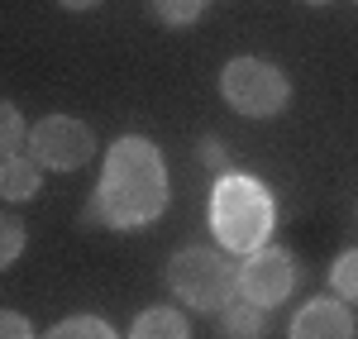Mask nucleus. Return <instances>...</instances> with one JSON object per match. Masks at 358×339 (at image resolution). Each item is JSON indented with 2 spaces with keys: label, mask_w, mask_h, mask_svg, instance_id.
I'll list each match as a JSON object with an SVG mask.
<instances>
[{
  "label": "nucleus",
  "mask_w": 358,
  "mask_h": 339,
  "mask_svg": "<svg viewBox=\"0 0 358 339\" xmlns=\"http://www.w3.org/2000/svg\"><path fill=\"white\" fill-rule=\"evenodd\" d=\"M38 187H43V172L34 158L24 153H15V158H0V201H34L38 196Z\"/></svg>",
  "instance_id": "nucleus-8"
},
{
  "label": "nucleus",
  "mask_w": 358,
  "mask_h": 339,
  "mask_svg": "<svg viewBox=\"0 0 358 339\" xmlns=\"http://www.w3.org/2000/svg\"><path fill=\"white\" fill-rule=\"evenodd\" d=\"M129 339H192V325H187V315L172 311V306H148L129 325Z\"/></svg>",
  "instance_id": "nucleus-10"
},
{
  "label": "nucleus",
  "mask_w": 358,
  "mask_h": 339,
  "mask_svg": "<svg viewBox=\"0 0 358 339\" xmlns=\"http://www.w3.org/2000/svg\"><path fill=\"white\" fill-rule=\"evenodd\" d=\"M62 10H91V5H101V0H57Z\"/></svg>",
  "instance_id": "nucleus-18"
},
{
  "label": "nucleus",
  "mask_w": 358,
  "mask_h": 339,
  "mask_svg": "<svg viewBox=\"0 0 358 339\" xmlns=\"http://www.w3.org/2000/svg\"><path fill=\"white\" fill-rule=\"evenodd\" d=\"M206 220H210V234H215V244L224 254L244 258L273 239V225H277L273 192L248 172H220L215 187H210Z\"/></svg>",
  "instance_id": "nucleus-2"
},
{
  "label": "nucleus",
  "mask_w": 358,
  "mask_h": 339,
  "mask_svg": "<svg viewBox=\"0 0 358 339\" xmlns=\"http://www.w3.org/2000/svg\"><path fill=\"white\" fill-rule=\"evenodd\" d=\"M220 96L229 101V110L244 115V120H273V115L287 110V96H292V82L287 72L268 62V57H229L220 72Z\"/></svg>",
  "instance_id": "nucleus-4"
},
{
  "label": "nucleus",
  "mask_w": 358,
  "mask_h": 339,
  "mask_svg": "<svg viewBox=\"0 0 358 339\" xmlns=\"http://www.w3.org/2000/svg\"><path fill=\"white\" fill-rule=\"evenodd\" d=\"M24 139H29L24 115H20L15 106H10V101H5V96H0V158H15Z\"/></svg>",
  "instance_id": "nucleus-13"
},
{
  "label": "nucleus",
  "mask_w": 358,
  "mask_h": 339,
  "mask_svg": "<svg viewBox=\"0 0 358 339\" xmlns=\"http://www.w3.org/2000/svg\"><path fill=\"white\" fill-rule=\"evenodd\" d=\"M0 339H34V325L20 311H0Z\"/></svg>",
  "instance_id": "nucleus-16"
},
{
  "label": "nucleus",
  "mask_w": 358,
  "mask_h": 339,
  "mask_svg": "<svg viewBox=\"0 0 358 339\" xmlns=\"http://www.w3.org/2000/svg\"><path fill=\"white\" fill-rule=\"evenodd\" d=\"M287 339H354V311L339 296H315L287 320Z\"/></svg>",
  "instance_id": "nucleus-7"
},
{
  "label": "nucleus",
  "mask_w": 358,
  "mask_h": 339,
  "mask_svg": "<svg viewBox=\"0 0 358 339\" xmlns=\"http://www.w3.org/2000/svg\"><path fill=\"white\" fill-rule=\"evenodd\" d=\"M167 210V163L158 143L143 134H124L106 148V172L91 196V220L106 229L153 225Z\"/></svg>",
  "instance_id": "nucleus-1"
},
{
  "label": "nucleus",
  "mask_w": 358,
  "mask_h": 339,
  "mask_svg": "<svg viewBox=\"0 0 358 339\" xmlns=\"http://www.w3.org/2000/svg\"><path fill=\"white\" fill-rule=\"evenodd\" d=\"M330 287L339 301H358V249H344L330 268Z\"/></svg>",
  "instance_id": "nucleus-12"
},
{
  "label": "nucleus",
  "mask_w": 358,
  "mask_h": 339,
  "mask_svg": "<svg viewBox=\"0 0 358 339\" xmlns=\"http://www.w3.org/2000/svg\"><path fill=\"white\" fill-rule=\"evenodd\" d=\"M306 5H330V0H306Z\"/></svg>",
  "instance_id": "nucleus-19"
},
{
  "label": "nucleus",
  "mask_w": 358,
  "mask_h": 339,
  "mask_svg": "<svg viewBox=\"0 0 358 339\" xmlns=\"http://www.w3.org/2000/svg\"><path fill=\"white\" fill-rule=\"evenodd\" d=\"M167 291L192 311H220L234 296V263L224 258V249L187 244L167 258Z\"/></svg>",
  "instance_id": "nucleus-3"
},
{
  "label": "nucleus",
  "mask_w": 358,
  "mask_h": 339,
  "mask_svg": "<svg viewBox=\"0 0 358 339\" xmlns=\"http://www.w3.org/2000/svg\"><path fill=\"white\" fill-rule=\"evenodd\" d=\"M292 287H296V263L287 249H253L244 254V263L234 268V291L253 301V306H263V311H273L282 306L287 296H292Z\"/></svg>",
  "instance_id": "nucleus-6"
},
{
  "label": "nucleus",
  "mask_w": 358,
  "mask_h": 339,
  "mask_svg": "<svg viewBox=\"0 0 358 339\" xmlns=\"http://www.w3.org/2000/svg\"><path fill=\"white\" fill-rule=\"evenodd\" d=\"M201 158H206V163H224V148H220V143H206Z\"/></svg>",
  "instance_id": "nucleus-17"
},
{
  "label": "nucleus",
  "mask_w": 358,
  "mask_h": 339,
  "mask_svg": "<svg viewBox=\"0 0 358 339\" xmlns=\"http://www.w3.org/2000/svg\"><path fill=\"white\" fill-rule=\"evenodd\" d=\"M43 339H120V335H115L101 315H67V320H57Z\"/></svg>",
  "instance_id": "nucleus-11"
},
{
  "label": "nucleus",
  "mask_w": 358,
  "mask_h": 339,
  "mask_svg": "<svg viewBox=\"0 0 358 339\" xmlns=\"http://www.w3.org/2000/svg\"><path fill=\"white\" fill-rule=\"evenodd\" d=\"M220 330H224V339H263L268 335V311L253 306V301H244V296L234 291L220 306Z\"/></svg>",
  "instance_id": "nucleus-9"
},
{
  "label": "nucleus",
  "mask_w": 358,
  "mask_h": 339,
  "mask_svg": "<svg viewBox=\"0 0 358 339\" xmlns=\"http://www.w3.org/2000/svg\"><path fill=\"white\" fill-rule=\"evenodd\" d=\"M29 158L38 168L53 172H72L86 168L96 158V134L86 120H72V115H43L34 129H29Z\"/></svg>",
  "instance_id": "nucleus-5"
},
{
  "label": "nucleus",
  "mask_w": 358,
  "mask_h": 339,
  "mask_svg": "<svg viewBox=\"0 0 358 339\" xmlns=\"http://www.w3.org/2000/svg\"><path fill=\"white\" fill-rule=\"evenodd\" d=\"M201 10H206V0H153V15L172 29H187L201 20Z\"/></svg>",
  "instance_id": "nucleus-14"
},
{
  "label": "nucleus",
  "mask_w": 358,
  "mask_h": 339,
  "mask_svg": "<svg viewBox=\"0 0 358 339\" xmlns=\"http://www.w3.org/2000/svg\"><path fill=\"white\" fill-rule=\"evenodd\" d=\"M24 254V225L15 215H0V273Z\"/></svg>",
  "instance_id": "nucleus-15"
}]
</instances>
